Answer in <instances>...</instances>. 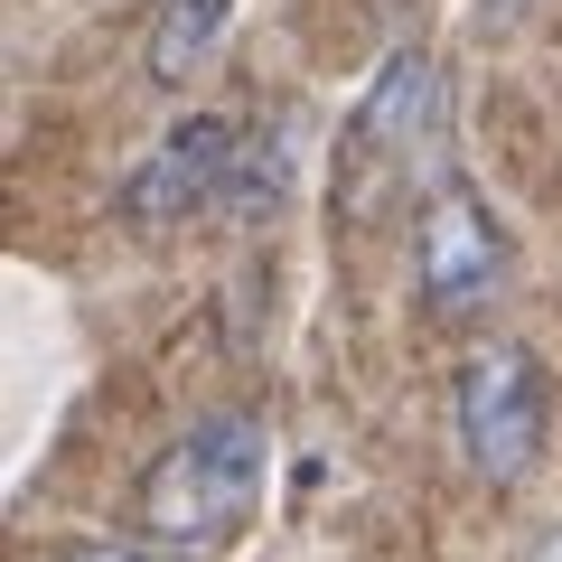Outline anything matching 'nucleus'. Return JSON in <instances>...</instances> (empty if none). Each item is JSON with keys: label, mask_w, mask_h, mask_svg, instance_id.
Listing matches in <instances>:
<instances>
[{"label": "nucleus", "mask_w": 562, "mask_h": 562, "mask_svg": "<svg viewBox=\"0 0 562 562\" xmlns=\"http://www.w3.org/2000/svg\"><path fill=\"white\" fill-rule=\"evenodd\" d=\"M441 122V66L422 57V47H394V57L366 76V94H357V122H347V150H384V160H403L422 132Z\"/></svg>", "instance_id": "obj_5"}, {"label": "nucleus", "mask_w": 562, "mask_h": 562, "mask_svg": "<svg viewBox=\"0 0 562 562\" xmlns=\"http://www.w3.org/2000/svg\"><path fill=\"white\" fill-rule=\"evenodd\" d=\"M535 562H562V535H553V543H543V553H535Z\"/></svg>", "instance_id": "obj_9"}, {"label": "nucleus", "mask_w": 562, "mask_h": 562, "mask_svg": "<svg viewBox=\"0 0 562 562\" xmlns=\"http://www.w3.org/2000/svg\"><path fill=\"white\" fill-rule=\"evenodd\" d=\"M516 10H525V0H479V20H487V29H506Z\"/></svg>", "instance_id": "obj_8"}, {"label": "nucleus", "mask_w": 562, "mask_h": 562, "mask_svg": "<svg viewBox=\"0 0 562 562\" xmlns=\"http://www.w3.org/2000/svg\"><path fill=\"white\" fill-rule=\"evenodd\" d=\"M235 169H244V122H225V113L169 122V132L132 160V179H122V225L160 235V225L206 216V206L235 198Z\"/></svg>", "instance_id": "obj_4"}, {"label": "nucleus", "mask_w": 562, "mask_h": 562, "mask_svg": "<svg viewBox=\"0 0 562 562\" xmlns=\"http://www.w3.org/2000/svg\"><path fill=\"white\" fill-rule=\"evenodd\" d=\"M57 562H198V553H160V543H66Z\"/></svg>", "instance_id": "obj_7"}, {"label": "nucleus", "mask_w": 562, "mask_h": 562, "mask_svg": "<svg viewBox=\"0 0 562 562\" xmlns=\"http://www.w3.org/2000/svg\"><path fill=\"white\" fill-rule=\"evenodd\" d=\"M450 422H460V450L487 487H516L543 450V366L535 347L487 338L460 357V384H450Z\"/></svg>", "instance_id": "obj_2"}, {"label": "nucleus", "mask_w": 562, "mask_h": 562, "mask_svg": "<svg viewBox=\"0 0 562 562\" xmlns=\"http://www.w3.org/2000/svg\"><path fill=\"white\" fill-rule=\"evenodd\" d=\"M413 281H422V310H441V319L487 310V301H497V281H506V225L487 216V198L460 179V169L422 188V216H413Z\"/></svg>", "instance_id": "obj_3"}, {"label": "nucleus", "mask_w": 562, "mask_h": 562, "mask_svg": "<svg viewBox=\"0 0 562 562\" xmlns=\"http://www.w3.org/2000/svg\"><path fill=\"white\" fill-rule=\"evenodd\" d=\"M262 460H272V441H262L254 413H206L198 431H179L160 460L140 469V487H132L140 535L169 543V553L225 543L244 516H254V497H262Z\"/></svg>", "instance_id": "obj_1"}, {"label": "nucleus", "mask_w": 562, "mask_h": 562, "mask_svg": "<svg viewBox=\"0 0 562 562\" xmlns=\"http://www.w3.org/2000/svg\"><path fill=\"white\" fill-rule=\"evenodd\" d=\"M235 10H244V0H160V20H150V38H140V66H150L160 85H188L225 47Z\"/></svg>", "instance_id": "obj_6"}]
</instances>
